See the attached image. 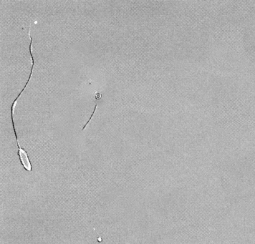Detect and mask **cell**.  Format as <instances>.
<instances>
[{
	"label": "cell",
	"mask_w": 255,
	"mask_h": 244,
	"mask_svg": "<svg viewBox=\"0 0 255 244\" xmlns=\"http://www.w3.org/2000/svg\"><path fill=\"white\" fill-rule=\"evenodd\" d=\"M32 37H30V56H31V60H32V68H31V72H30V77H29V79L28 80V82H26V85H24V88L22 89V91L20 92V93L19 94L17 95V97H16V99L14 100L13 103H12V107H11V120H12V127H13V130H14V136H15V138H16V140H17V146H18V155H19V157H20V162L21 163H22V166L24 167V168L26 170H28V171L30 172L32 171V164H31V162H30V158H29V156H28V154L27 153L26 151H24V149L22 148V147H21L20 145V143H19V140H18V137H17V130H16V128H15V126H14V108H15L16 105H17V102L18 99L20 98V97L22 95L23 92H24V89L26 88L27 85H28V83L30 82V81L31 80V77L32 75V73H33V70H34V64H35V60H34V57H33V54H32Z\"/></svg>",
	"instance_id": "obj_1"
}]
</instances>
